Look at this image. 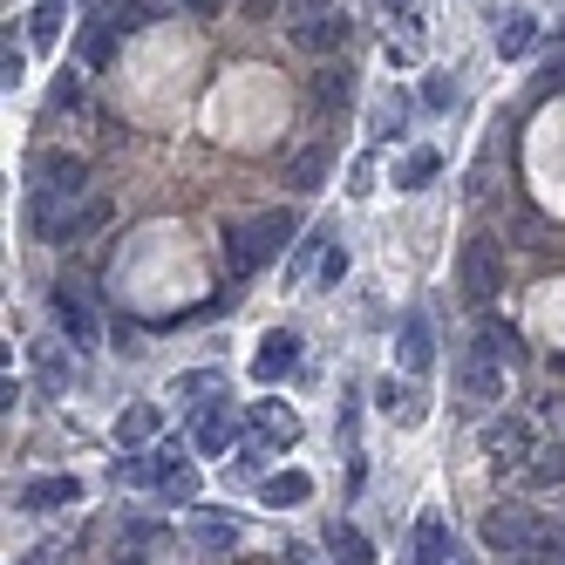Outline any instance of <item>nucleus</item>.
<instances>
[{
    "instance_id": "1",
    "label": "nucleus",
    "mask_w": 565,
    "mask_h": 565,
    "mask_svg": "<svg viewBox=\"0 0 565 565\" xmlns=\"http://www.w3.org/2000/svg\"><path fill=\"white\" fill-rule=\"evenodd\" d=\"M89 184V164L75 150H34V164H28V225L34 238H49V246H62V238L75 232V198H83Z\"/></svg>"
},
{
    "instance_id": "2",
    "label": "nucleus",
    "mask_w": 565,
    "mask_h": 565,
    "mask_svg": "<svg viewBox=\"0 0 565 565\" xmlns=\"http://www.w3.org/2000/svg\"><path fill=\"white\" fill-rule=\"evenodd\" d=\"M511 354H518V334H511V328H498V320H483L477 341H470V348H463V361H457V388H463L470 409H483V402H498V395H504V369H511Z\"/></svg>"
},
{
    "instance_id": "3",
    "label": "nucleus",
    "mask_w": 565,
    "mask_h": 565,
    "mask_svg": "<svg viewBox=\"0 0 565 565\" xmlns=\"http://www.w3.org/2000/svg\"><path fill=\"white\" fill-rule=\"evenodd\" d=\"M287 238H294V218L287 212H259L246 225H232L225 232V273L232 279H253L259 266H273L279 253H287Z\"/></svg>"
},
{
    "instance_id": "4",
    "label": "nucleus",
    "mask_w": 565,
    "mask_h": 565,
    "mask_svg": "<svg viewBox=\"0 0 565 565\" xmlns=\"http://www.w3.org/2000/svg\"><path fill=\"white\" fill-rule=\"evenodd\" d=\"M483 545L504 552V558H524V552L545 545V524H539V511H524V504H498V511H483Z\"/></svg>"
},
{
    "instance_id": "5",
    "label": "nucleus",
    "mask_w": 565,
    "mask_h": 565,
    "mask_svg": "<svg viewBox=\"0 0 565 565\" xmlns=\"http://www.w3.org/2000/svg\"><path fill=\"white\" fill-rule=\"evenodd\" d=\"M483 457H491L498 470H524L539 457L532 423H524V416H491V423H483Z\"/></svg>"
},
{
    "instance_id": "6",
    "label": "nucleus",
    "mask_w": 565,
    "mask_h": 565,
    "mask_svg": "<svg viewBox=\"0 0 565 565\" xmlns=\"http://www.w3.org/2000/svg\"><path fill=\"white\" fill-rule=\"evenodd\" d=\"M463 300H498V279H504V266H498V246H491V238H463Z\"/></svg>"
},
{
    "instance_id": "7",
    "label": "nucleus",
    "mask_w": 565,
    "mask_h": 565,
    "mask_svg": "<svg viewBox=\"0 0 565 565\" xmlns=\"http://www.w3.org/2000/svg\"><path fill=\"white\" fill-rule=\"evenodd\" d=\"M375 409H382L388 423H402V429H423V423H429V395H423L416 382L382 375V382H375Z\"/></svg>"
},
{
    "instance_id": "8",
    "label": "nucleus",
    "mask_w": 565,
    "mask_h": 565,
    "mask_svg": "<svg viewBox=\"0 0 565 565\" xmlns=\"http://www.w3.org/2000/svg\"><path fill=\"white\" fill-rule=\"evenodd\" d=\"M348 34H354V21H348L341 8H328V14H300V21H294V49H307V55H334V49H348Z\"/></svg>"
},
{
    "instance_id": "9",
    "label": "nucleus",
    "mask_w": 565,
    "mask_h": 565,
    "mask_svg": "<svg viewBox=\"0 0 565 565\" xmlns=\"http://www.w3.org/2000/svg\"><path fill=\"white\" fill-rule=\"evenodd\" d=\"M395 361H402V375H429V361H436L429 313H402V328H395Z\"/></svg>"
},
{
    "instance_id": "10",
    "label": "nucleus",
    "mask_w": 565,
    "mask_h": 565,
    "mask_svg": "<svg viewBox=\"0 0 565 565\" xmlns=\"http://www.w3.org/2000/svg\"><path fill=\"white\" fill-rule=\"evenodd\" d=\"M300 369V334L294 328H273L266 341H259V354H253V382H279V375H294Z\"/></svg>"
},
{
    "instance_id": "11",
    "label": "nucleus",
    "mask_w": 565,
    "mask_h": 565,
    "mask_svg": "<svg viewBox=\"0 0 565 565\" xmlns=\"http://www.w3.org/2000/svg\"><path fill=\"white\" fill-rule=\"evenodd\" d=\"M55 320H62V334H68L75 348H89V341H96V313H89V294H83V287H68V279L55 287Z\"/></svg>"
},
{
    "instance_id": "12",
    "label": "nucleus",
    "mask_w": 565,
    "mask_h": 565,
    "mask_svg": "<svg viewBox=\"0 0 565 565\" xmlns=\"http://www.w3.org/2000/svg\"><path fill=\"white\" fill-rule=\"evenodd\" d=\"M83 504V477H34L21 491V511H68Z\"/></svg>"
},
{
    "instance_id": "13",
    "label": "nucleus",
    "mask_w": 565,
    "mask_h": 565,
    "mask_svg": "<svg viewBox=\"0 0 565 565\" xmlns=\"http://www.w3.org/2000/svg\"><path fill=\"white\" fill-rule=\"evenodd\" d=\"M232 436H238V423H232V402H212V409L198 416V429H191L198 457H225V450H232Z\"/></svg>"
},
{
    "instance_id": "14",
    "label": "nucleus",
    "mask_w": 565,
    "mask_h": 565,
    "mask_svg": "<svg viewBox=\"0 0 565 565\" xmlns=\"http://www.w3.org/2000/svg\"><path fill=\"white\" fill-rule=\"evenodd\" d=\"M307 498H313V477L307 470H273V477H259V504L266 511H294Z\"/></svg>"
},
{
    "instance_id": "15",
    "label": "nucleus",
    "mask_w": 565,
    "mask_h": 565,
    "mask_svg": "<svg viewBox=\"0 0 565 565\" xmlns=\"http://www.w3.org/2000/svg\"><path fill=\"white\" fill-rule=\"evenodd\" d=\"M402 124H409V96H402V89H382V96L369 103V143H395Z\"/></svg>"
},
{
    "instance_id": "16",
    "label": "nucleus",
    "mask_w": 565,
    "mask_h": 565,
    "mask_svg": "<svg viewBox=\"0 0 565 565\" xmlns=\"http://www.w3.org/2000/svg\"><path fill=\"white\" fill-rule=\"evenodd\" d=\"M253 423H259L266 443H279V450H287V443L300 436V416L287 409V402H253Z\"/></svg>"
},
{
    "instance_id": "17",
    "label": "nucleus",
    "mask_w": 565,
    "mask_h": 565,
    "mask_svg": "<svg viewBox=\"0 0 565 565\" xmlns=\"http://www.w3.org/2000/svg\"><path fill=\"white\" fill-rule=\"evenodd\" d=\"M191 532H198V545H205V552H232L238 545V518L232 511H198Z\"/></svg>"
},
{
    "instance_id": "18",
    "label": "nucleus",
    "mask_w": 565,
    "mask_h": 565,
    "mask_svg": "<svg viewBox=\"0 0 565 565\" xmlns=\"http://www.w3.org/2000/svg\"><path fill=\"white\" fill-rule=\"evenodd\" d=\"M450 558V518H416V565H443Z\"/></svg>"
},
{
    "instance_id": "19",
    "label": "nucleus",
    "mask_w": 565,
    "mask_h": 565,
    "mask_svg": "<svg viewBox=\"0 0 565 565\" xmlns=\"http://www.w3.org/2000/svg\"><path fill=\"white\" fill-rule=\"evenodd\" d=\"M157 423H164V416H157V402H137V409L116 416V443H124V450H137V443L157 436Z\"/></svg>"
},
{
    "instance_id": "20",
    "label": "nucleus",
    "mask_w": 565,
    "mask_h": 565,
    "mask_svg": "<svg viewBox=\"0 0 565 565\" xmlns=\"http://www.w3.org/2000/svg\"><path fill=\"white\" fill-rule=\"evenodd\" d=\"M518 477L532 483V491H552V483H565V443H545V450H539L532 463H524Z\"/></svg>"
},
{
    "instance_id": "21",
    "label": "nucleus",
    "mask_w": 565,
    "mask_h": 565,
    "mask_svg": "<svg viewBox=\"0 0 565 565\" xmlns=\"http://www.w3.org/2000/svg\"><path fill=\"white\" fill-rule=\"evenodd\" d=\"M320 178H328V150H320V143L287 157V184H294V191H320Z\"/></svg>"
},
{
    "instance_id": "22",
    "label": "nucleus",
    "mask_w": 565,
    "mask_h": 565,
    "mask_svg": "<svg viewBox=\"0 0 565 565\" xmlns=\"http://www.w3.org/2000/svg\"><path fill=\"white\" fill-rule=\"evenodd\" d=\"M328 552H334L341 565H369V558H375V552H369V539H361L354 524H341V518L328 524Z\"/></svg>"
},
{
    "instance_id": "23",
    "label": "nucleus",
    "mask_w": 565,
    "mask_h": 565,
    "mask_svg": "<svg viewBox=\"0 0 565 565\" xmlns=\"http://www.w3.org/2000/svg\"><path fill=\"white\" fill-rule=\"evenodd\" d=\"M532 42H539V21L532 14H504L498 21V55H524Z\"/></svg>"
},
{
    "instance_id": "24",
    "label": "nucleus",
    "mask_w": 565,
    "mask_h": 565,
    "mask_svg": "<svg viewBox=\"0 0 565 565\" xmlns=\"http://www.w3.org/2000/svg\"><path fill=\"white\" fill-rule=\"evenodd\" d=\"M436 171H443V157H436V150H409V157L395 164V184H402V191H423Z\"/></svg>"
},
{
    "instance_id": "25",
    "label": "nucleus",
    "mask_w": 565,
    "mask_h": 565,
    "mask_svg": "<svg viewBox=\"0 0 565 565\" xmlns=\"http://www.w3.org/2000/svg\"><path fill=\"white\" fill-rule=\"evenodd\" d=\"M28 42H34V49H55V42H62V0H42V8H34Z\"/></svg>"
},
{
    "instance_id": "26",
    "label": "nucleus",
    "mask_w": 565,
    "mask_h": 565,
    "mask_svg": "<svg viewBox=\"0 0 565 565\" xmlns=\"http://www.w3.org/2000/svg\"><path fill=\"white\" fill-rule=\"evenodd\" d=\"M348 89H354V75H348V68H320V109L348 103Z\"/></svg>"
},
{
    "instance_id": "27",
    "label": "nucleus",
    "mask_w": 565,
    "mask_h": 565,
    "mask_svg": "<svg viewBox=\"0 0 565 565\" xmlns=\"http://www.w3.org/2000/svg\"><path fill=\"white\" fill-rule=\"evenodd\" d=\"M157 491H164V498H171V504H198V470H191V463H184V470H178V477H164V483H157Z\"/></svg>"
},
{
    "instance_id": "28",
    "label": "nucleus",
    "mask_w": 565,
    "mask_h": 565,
    "mask_svg": "<svg viewBox=\"0 0 565 565\" xmlns=\"http://www.w3.org/2000/svg\"><path fill=\"white\" fill-rule=\"evenodd\" d=\"M34 361H42V382H49V388H68V361H62L55 348H34Z\"/></svg>"
},
{
    "instance_id": "29",
    "label": "nucleus",
    "mask_w": 565,
    "mask_h": 565,
    "mask_svg": "<svg viewBox=\"0 0 565 565\" xmlns=\"http://www.w3.org/2000/svg\"><path fill=\"white\" fill-rule=\"evenodd\" d=\"M348 191H354V198L375 191V157H354V164H348Z\"/></svg>"
},
{
    "instance_id": "30",
    "label": "nucleus",
    "mask_w": 565,
    "mask_h": 565,
    "mask_svg": "<svg viewBox=\"0 0 565 565\" xmlns=\"http://www.w3.org/2000/svg\"><path fill=\"white\" fill-rule=\"evenodd\" d=\"M21 75H28V55L8 42V49H0V83H8V89H21Z\"/></svg>"
},
{
    "instance_id": "31",
    "label": "nucleus",
    "mask_w": 565,
    "mask_h": 565,
    "mask_svg": "<svg viewBox=\"0 0 565 565\" xmlns=\"http://www.w3.org/2000/svg\"><path fill=\"white\" fill-rule=\"evenodd\" d=\"M212 388H218L212 369H198V375H178V382H171V395H212Z\"/></svg>"
},
{
    "instance_id": "32",
    "label": "nucleus",
    "mask_w": 565,
    "mask_h": 565,
    "mask_svg": "<svg viewBox=\"0 0 565 565\" xmlns=\"http://www.w3.org/2000/svg\"><path fill=\"white\" fill-rule=\"evenodd\" d=\"M558 89H565V55H552V62H545V75L532 83V96H558Z\"/></svg>"
},
{
    "instance_id": "33",
    "label": "nucleus",
    "mask_w": 565,
    "mask_h": 565,
    "mask_svg": "<svg viewBox=\"0 0 565 565\" xmlns=\"http://www.w3.org/2000/svg\"><path fill=\"white\" fill-rule=\"evenodd\" d=\"M320 279H328V287H334V279H348V253H341V246L320 253Z\"/></svg>"
},
{
    "instance_id": "34",
    "label": "nucleus",
    "mask_w": 565,
    "mask_h": 565,
    "mask_svg": "<svg viewBox=\"0 0 565 565\" xmlns=\"http://www.w3.org/2000/svg\"><path fill=\"white\" fill-rule=\"evenodd\" d=\"M55 109H83V83H75V75H62V83H55Z\"/></svg>"
},
{
    "instance_id": "35",
    "label": "nucleus",
    "mask_w": 565,
    "mask_h": 565,
    "mask_svg": "<svg viewBox=\"0 0 565 565\" xmlns=\"http://www.w3.org/2000/svg\"><path fill=\"white\" fill-rule=\"evenodd\" d=\"M423 103H429V109H450V83H436V75H429V83H423Z\"/></svg>"
},
{
    "instance_id": "36",
    "label": "nucleus",
    "mask_w": 565,
    "mask_h": 565,
    "mask_svg": "<svg viewBox=\"0 0 565 565\" xmlns=\"http://www.w3.org/2000/svg\"><path fill=\"white\" fill-rule=\"evenodd\" d=\"M294 8H307V14H328V8H341V0H294Z\"/></svg>"
},
{
    "instance_id": "37",
    "label": "nucleus",
    "mask_w": 565,
    "mask_h": 565,
    "mask_svg": "<svg viewBox=\"0 0 565 565\" xmlns=\"http://www.w3.org/2000/svg\"><path fill=\"white\" fill-rule=\"evenodd\" d=\"M545 558H552V565H565V532H558V539L545 545Z\"/></svg>"
},
{
    "instance_id": "38",
    "label": "nucleus",
    "mask_w": 565,
    "mask_h": 565,
    "mask_svg": "<svg viewBox=\"0 0 565 565\" xmlns=\"http://www.w3.org/2000/svg\"><path fill=\"white\" fill-rule=\"evenodd\" d=\"M388 8H416V0H388Z\"/></svg>"
}]
</instances>
